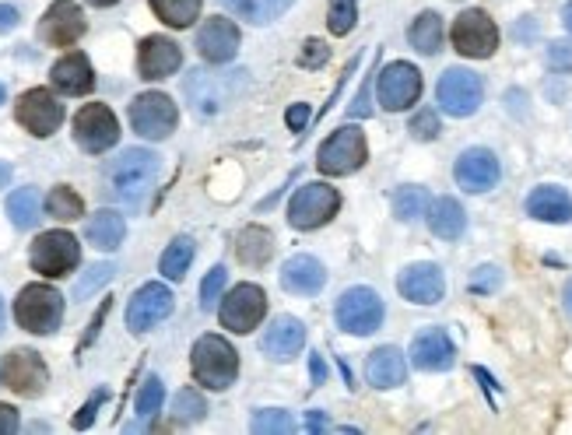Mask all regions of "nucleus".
<instances>
[{"label":"nucleus","mask_w":572,"mask_h":435,"mask_svg":"<svg viewBox=\"0 0 572 435\" xmlns=\"http://www.w3.org/2000/svg\"><path fill=\"white\" fill-rule=\"evenodd\" d=\"M158 179V155L148 148H127L109 162L106 193L127 207H137Z\"/></svg>","instance_id":"obj_1"},{"label":"nucleus","mask_w":572,"mask_h":435,"mask_svg":"<svg viewBox=\"0 0 572 435\" xmlns=\"http://www.w3.org/2000/svg\"><path fill=\"white\" fill-rule=\"evenodd\" d=\"M190 369L194 379L208 390H229L239 376V355L225 337L204 334L197 337L194 351H190Z\"/></svg>","instance_id":"obj_2"},{"label":"nucleus","mask_w":572,"mask_h":435,"mask_svg":"<svg viewBox=\"0 0 572 435\" xmlns=\"http://www.w3.org/2000/svg\"><path fill=\"white\" fill-rule=\"evenodd\" d=\"M15 320L29 334H57L64 320V295L50 285H25L15 299Z\"/></svg>","instance_id":"obj_3"},{"label":"nucleus","mask_w":572,"mask_h":435,"mask_svg":"<svg viewBox=\"0 0 572 435\" xmlns=\"http://www.w3.org/2000/svg\"><path fill=\"white\" fill-rule=\"evenodd\" d=\"M341 211V193L327 183H306L288 200V225L299 232H313L327 225Z\"/></svg>","instance_id":"obj_4"},{"label":"nucleus","mask_w":572,"mask_h":435,"mask_svg":"<svg viewBox=\"0 0 572 435\" xmlns=\"http://www.w3.org/2000/svg\"><path fill=\"white\" fill-rule=\"evenodd\" d=\"M365 158H369V144L365 134L358 127H337L327 141L320 144V155H316V169L323 176H348V172L362 169Z\"/></svg>","instance_id":"obj_5"},{"label":"nucleus","mask_w":572,"mask_h":435,"mask_svg":"<svg viewBox=\"0 0 572 435\" xmlns=\"http://www.w3.org/2000/svg\"><path fill=\"white\" fill-rule=\"evenodd\" d=\"M436 102L443 113L457 116V120H467V116L478 113L481 102H485V81L474 71H467V67H450L436 85Z\"/></svg>","instance_id":"obj_6"},{"label":"nucleus","mask_w":572,"mask_h":435,"mask_svg":"<svg viewBox=\"0 0 572 435\" xmlns=\"http://www.w3.org/2000/svg\"><path fill=\"white\" fill-rule=\"evenodd\" d=\"M337 327L344 334H355V337H369L383 327V299H379L372 288L355 285L337 299Z\"/></svg>","instance_id":"obj_7"},{"label":"nucleus","mask_w":572,"mask_h":435,"mask_svg":"<svg viewBox=\"0 0 572 435\" xmlns=\"http://www.w3.org/2000/svg\"><path fill=\"white\" fill-rule=\"evenodd\" d=\"M450 39H453V50L471 60H488L499 50V29H495V22L481 8L460 11L450 29Z\"/></svg>","instance_id":"obj_8"},{"label":"nucleus","mask_w":572,"mask_h":435,"mask_svg":"<svg viewBox=\"0 0 572 435\" xmlns=\"http://www.w3.org/2000/svg\"><path fill=\"white\" fill-rule=\"evenodd\" d=\"M29 260L32 271L43 274V278H64V274H71L81 264V246L71 232H43L32 243Z\"/></svg>","instance_id":"obj_9"},{"label":"nucleus","mask_w":572,"mask_h":435,"mask_svg":"<svg viewBox=\"0 0 572 435\" xmlns=\"http://www.w3.org/2000/svg\"><path fill=\"white\" fill-rule=\"evenodd\" d=\"M376 95L383 109L404 113V109H411L422 99V71L415 64H408V60H394V64H387L379 71Z\"/></svg>","instance_id":"obj_10"},{"label":"nucleus","mask_w":572,"mask_h":435,"mask_svg":"<svg viewBox=\"0 0 572 435\" xmlns=\"http://www.w3.org/2000/svg\"><path fill=\"white\" fill-rule=\"evenodd\" d=\"M176 123H179V113L169 95L144 92L130 102V127H134L144 141H165V137H172Z\"/></svg>","instance_id":"obj_11"},{"label":"nucleus","mask_w":572,"mask_h":435,"mask_svg":"<svg viewBox=\"0 0 572 435\" xmlns=\"http://www.w3.org/2000/svg\"><path fill=\"white\" fill-rule=\"evenodd\" d=\"M74 141L88 155H102L120 141V123H116L113 109L102 102H88L85 109H78L74 116Z\"/></svg>","instance_id":"obj_12"},{"label":"nucleus","mask_w":572,"mask_h":435,"mask_svg":"<svg viewBox=\"0 0 572 435\" xmlns=\"http://www.w3.org/2000/svg\"><path fill=\"white\" fill-rule=\"evenodd\" d=\"M0 383L15 390L18 397H39L50 383V369H46L43 355H36L32 348H15L0 362Z\"/></svg>","instance_id":"obj_13"},{"label":"nucleus","mask_w":572,"mask_h":435,"mask_svg":"<svg viewBox=\"0 0 572 435\" xmlns=\"http://www.w3.org/2000/svg\"><path fill=\"white\" fill-rule=\"evenodd\" d=\"M267 316V295L260 285H236L222 299L218 320L232 334H250L253 327H260V320Z\"/></svg>","instance_id":"obj_14"},{"label":"nucleus","mask_w":572,"mask_h":435,"mask_svg":"<svg viewBox=\"0 0 572 435\" xmlns=\"http://www.w3.org/2000/svg\"><path fill=\"white\" fill-rule=\"evenodd\" d=\"M15 120L29 130L32 137H50L60 130L64 123V102H57V95L46 92V88H29V92L18 99Z\"/></svg>","instance_id":"obj_15"},{"label":"nucleus","mask_w":572,"mask_h":435,"mask_svg":"<svg viewBox=\"0 0 572 435\" xmlns=\"http://www.w3.org/2000/svg\"><path fill=\"white\" fill-rule=\"evenodd\" d=\"M85 29H88V22H85V15H81V8L74 4V0H53L36 32L46 46L64 50V46L78 43V39L85 36Z\"/></svg>","instance_id":"obj_16"},{"label":"nucleus","mask_w":572,"mask_h":435,"mask_svg":"<svg viewBox=\"0 0 572 435\" xmlns=\"http://www.w3.org/2000/svg\"><path fill=\"white\" fill-rule=\"evenodd\" d=\"M453 176H457V186L467 193H488L502 176V165L495 158V151L488 148H467L460 151L457 165H453Z\"/></svg>","instance_id":"obj_17"},{"label":"nucleus","mask_w":572,"mask_h":435,"mask_svg":"<svg viewBox=\"0 0 572 435\" xmlns=\"http://www.w3.org/2000/svg\"><path fill=\"white\" fill-rule=\"evenodd\" d=\"M172 313V292L158 281H148L144 288H137L134 299L127 306V327L134 334H144V330L158 327L165 316Z\"/></svg>","instance_id":"obj_18"},{"label":"nucleus","mask_w":572,"mask_h":435,"mask_svg":"<svg viewBox=\"0 0 572 435\" xmlns=\"http://www.w3.org/2000/svg\"><path fill=\"white\" fill-rule=\"evenodd\" d=\"M397 292L415 306H436L446 295V274L439 264H411L397 278Z\"/></svg>","instance_id":"obj_19"},{"label":"nucleus","mask_w":572,"mask_h":435,"mask_svg":"<svg viewBox=\"0 0 572 435\" xmlns=\"http://www.w3.org/2000/svg\"><path fill=\"white\" fill-rule=\"evenodd\" d=\"M183 67V50L169 36H148L137 46V71L144 81H162Z\"/></svg>","instance_id":"obj_20"},{"label":"nucleus","mask_w":572,"mask_h":435,"mask_svg":"<svg viewBox=\"0 0 572 435\" xmlns=\"http://www.w3.org/2000/svg\"><path fill=\"white\" fill-rule=\"evenodd\" d=\"M302 344H306V323L295 320V316H278L260 337V351L274 362H292L302 351Z\"/></svg>","instance_id":"obj_21"},{"label":"nucleus","mask_w":572,"mask_h":435,"mask_svg":"<svg viewBox=\"0 0 572 435\" xmlns=\"http://www.w3.org/2000/svg\"><path fill=\"white\" fill-rule=\"evenodd\" d=\"M411 362L422 372H446L457 362V348H453L450 334L439 327H429L411 341Z\"/></svg>","instance_id":"obj_22"},{"label":"nucleus","mask_w":572,"mask_h":435,"mask_svg":"<svg viewBox=\"0 0 572 435\" xmlns=\"http://www.w3.org/2000/svg\"><path fill=\"white\" fill-rule=\"evenodd\" d=\"M197 50L211 64H229L239 53V29L229 18H208L197 32Z\"/></svg>","instance_id":"obj_23"},{"label":"nucleus","mask_w":572,"mask_h":435,"mask_svg":"<svg viewBox=\"0 0 572 435\" xmlns=\"http://www.w3.org/2000/svg\"><path fill=\"white\" fill-rule=\"evenodd\" d=\"M527 214L534 222H548V225H569L572 222V197L562 186H537L527 193Z\"/></svg>","instance_id":"obj_24"},{"label":"nucleus","mask_w":572,"mask_h":435,"mask_svg":"<svg viewBox=\"0 0 572 435\" xmlns=\"http://www.w3.org/2000/svg\"><path fill=\"white\" fill-rule=\"evenodd\" d=\"M50 81L57 92L64 95H88L95 88V74H92V64L81 50H71L53 64L50 71Z\"/></svg>","instance_id":"obj_25"},{"label":"nucleus","mask_w":572,"mask_h":435,"mask_svg":"<svg viewBox=\"0 0 572 435\" xmlns=\"http://www.w3.org/2000/svg\"><path fill=\"white\" fill-rule=\"evenodd\" d=\"M365 379H369L376 390H394L408 379V362H404V351L387 344V348H376L365 362Z\"/></svg>","instance_id":"obj_26"},{"label":"nucleus","mask_w":572,"mask_h":435,"mask_svg":"<svg viewBox=\"0 0 572 435\" xmlns=\"http://www.w3.org/2000/svg\"><path fill=\"white\" fill-rule=\"evenodd\" d=\"M281 285L292 295H316L327 285V271L316 257L299 253V257H288L285 267H281Z\"/></svg>","instance_id":"obj_27"},{"label":"nucleus","mask_w":572,"mask_h":435,"mask_svg":"<svg viewBox=\"0 0 572 435\" xmlns=\"http://www.w3.org/2000/svg\"><path fill=\"white\" fill-rule=\"evenodd\" d=\"M429 229H432V236H439V239H446V243H453V239H460L464 236V229H467V214H464V207H460V200L457 197H439V200H432L429 204Z\"/></svg>","instance_id":"obj_28"},{"label":"nucleus","mask_w":572,"mask_h":435,"mask_svg":"<svg viewBox=\"0 0 572 435\" xmlns=\"http://www.w3.org/2000/svg\"><path fill=\"white\" fill-rule=\"evenodd\" d=\"M123 236H127V222H123V214L116 211H99L92 214V222L85 225V239L102 253H113L120 250Z\"/></svg>","instance_id":"obj_29"},{"label":"nucleus","mask_w":572,"mask_h":435,"mask_svg":"<svg viewBox=\"0 0 572 435\" xmlns=\"http://www.w3.org/2000/svg\"><path fill=\"white\" fill-rule=\"evenodd\" d=\"M295 0H222V8L232 11L236 18L250 25H267L274 18H281L288 8H292Z\"/></svg>","instance_id":"obj_30"},{"label":"nucleus","mask_w":572,"mask_h":435,"mask_svg":"<svg viewBox=\"0 0 572 435\" xmlns=\"http://www.w3.org/2000/svg\"><path fill=\"white\" fill-rule=\"evenodd\" d=\"M236 253H239V260H243L246 267H264L267 260H271V253H274V236L264 229V225H246V229L239 232Z\"/></svg>","instance_id":"obj_31"},{"label":"nucleus","mask_w":572,"mask_h":435,"mask_svg":"<svg viewBox=\"0 0 572 435\" xmlns=\"http://www.w3.org/2000/svg\"><path fill=\"white\" fill-rule=\"evenodd\" d=\"M408 39L422 57H436L443 50V18L436 11H422V15L411 22Z\"/></svg>","instance_id":"obj_32"},{"label":"nucleus","mask_w":572,"mask_h":435,"mask_svg":"<svg viewBox=\"0 0 572 435\" xmlns=\"http://www.w3.org/2000/svg\"><path fill=\"white\" fill-rule=\"evenodd\" d=\"M39 207H43V197H39L36 186H22L8 197V218L15 229H36L39 222Z\"/></svg>","instance_id":"obj_33"},{"label":"nucleus","mask_w":572,"mask_h":435,"mask_svg":"<svg viewBox=\"0 0 572 435\" xmlns=\"http://www.w3.org/2000/svg\"><path fill=\"white\" fill-rule=\"evenodd\" d=\"M204 0H151V11L162 18L169 29H190L201 18Z\"/></svg>","instance_id":"obj_34"},{"label":"nucleus","mask_w":572,"mask_h":435,"mask_svg":"<svg viewBox=\"0 0 572 435\" xmlns=\"http://www.w3.org/2000/svg\"><path fill=\"white\" fill-rule=\"evenodd\" d=\"M190 264H194V239L179 236L165 246L162 260H158V271H162L169 281H183L186 271H190Z\"/></svg>","instance_id":"obj_35"},{"label":"nucleus","mask_w":572,"mask_h":435,"mask_svg":"<svg viewBox=\"0 0 572 435\" xmlns=\"http://www.w3.org/2000/svg\"><path fill=\"white\" fill-rule=\"evenodd\" d=\"M46 214L57 218V222H74V218L85 214V200L71 186H53L50 197H46Z\"/></svg>","instance_id":"obj_36"},{"label":"nucleus","mask_w":572,"mask_h":435,"mask_svg":"<svg viewBox=\"0 0 572 435\" xmlns=\"http://www.w3.org/2000/svg\"><path fill=\"white\" fill-rule=\"evenodd\" d=\"M429 211V190L425 186H401L394 193V214L401 222H418Z\"/></svg>","instance_id":"obj_37"},{"label":"nucleus","mask_w":572,"mask_h":435,"mask_svg":"<svg viewBox=\"0 0 572 435\" xmlns=\"http://www.w3.org/2000/svg\"><path fill=\"white\" fill-rule=\"evenodd\" d=\"M358 22V4L355 0H330V11H327V25L334 36H348Z\"/></svg>","instance_id":"obj_38"},{"label":"nucleus","mask_w":572,"mask_h":435,"mask_svg":"<svg viewBox=\"0 0 572 435\" xmlns=\"http://www.w3.org/2000/svg\"><path fill=\"white\" fill-rule=\"evenodd\" d=\"M172 414H176V421H201L208 414V404L197 390H179L172 397Z\"/></svg>","instance_id":"obj_39"},{"label":"nucleus","mask_w":572,"mask_h":435,"mask_svg":"<svg viewBox=\"0 0 572 435\" xmlns=\"http://www.w3.org/2000/svg\"><path fill=\"white\" fill-rule=\"evenodd\" d=\"M253 432H281V435H288V432H295V421H292V414L264 407V411L253 414Z\"/></svg>","instance_id":"obj_40"},{"label":"nucleus","mask_w":572,"mask_h":435,"mask_svg":"<svg viewBox=\"0 0 572 435\" xmlns=\"http://www.w3.org/2000/svg\"><path fill=\"white\" fill-rule=\"evenodd\" d=\"M162 397H165V390H162V379L158 376H148L144 379V386H141V393H137V414L141 418H151V414L162 407Z\"/></svg>","instance_id":"obj_41"},{"label":"nucleus","mask_w":572,"mask_h":435,"mask_svg":"<svg viewBox=\"0 0 572 435\" xmlns=\"http://www.w3.org/2000/svg\"><path fill=\"white\" fill-rule=\"evenodd\" d=\"M113 274H116V264H95L92 271L78 281V288H74V299H88L92 292H99L106 281H113Z\"/></svg>","instance_id":"obj_42"},{"label":"nucleus","mask_w":572,"mask_h":435,"mask_svg":"<svg viewBox=\"0 0 572 435\" xmlns=\"http://www.w3.org/2000/svg\"><path fill=\"white\" fill-rule=\"evenodd\" d=\"M225 281H229V271H225V267H211L208 278H204V285H201V309H204V313H211V309H215V299L222 295Z\"/></svg>","instance_id":"obj_43"},{"label":"nucleus","mask_w":572,"mask_h":435,"mask_svg":"<svg viewBox=\"0 0 572 435\" xmlns=\"http://www.w3.org/2000/svg\"><path fill=\"white\" fill-rule=\"evenodd\" d=\"M330 60V46L323 43V39H306L299 50V67H306V71H316V67H323Z\"/></svg>","instance_id":"obj_44"},{"label":"nucleus","mask_w":572,"mask_h":435,"mask_svg":"<svg viewBox=\"0 0 572 435\" xmlns=\"http://www.w3.org/2000/svg\"><path fill=\"white\" fill-rule=\"evenodd\" d=\"M411 137H415V141H436L439 137V116L432 113V109H422V113L415 116V120H411Z\"/></svg>","instance_id":"obj_45"},{"label":"nucleus","mask_w":572,"mask_h":435,"mask_svg":"<svg viewBox=\"0 0 572 435\" xmlns=\"http://www.w3.org/2000/svg\"><path fill=\"white\" fill-rule=\"evenodd\" d=\"M502 285V271L499 267H492V264H485V267H478V271H474V278H471V292L474 295H488V292H495V288Z\"/></svg>","instance_id":"obj_46"},{"label":"nucleus","mask_w":572,"mask_h":435,"mask_svg":"<svg viewBox=\"0 0 572 435\" xmlns=\"http://www.w3.org/2000/svg\"><path fill=\"white\" fill-rule=\"evenodd\" d=\"M102 400H106V390H95L92 397L85 400V407H81L78 414H74V428H88L95 421V414H99Z\"/></svg>","instance_id":"obj_47"},{"label":"nucleus","mask_w":572,"mask_h":435,"mask_svg":"<svg viewBox=\"0 0 572 435\" xmlns=\"http://www.w3.org/2000/svg\"><path fill=\"white\" fill-rule=\"evenodd\" d=\"M548 64L555 67V71L569 74L572 71V46L569 43H551L548 46Z\"/></svg>","instance_id":"obj_48"},{"label":"nucleus","mask_w":572,"mask_h":435,"mask_svg":"<svg viewBox=\"0 0 572 435\" xmlns=\"http://www.w3.org/2000/svg\"><path fill=\"white\" fill-rule=\"evenodd\" d=\"M109 309H113V302H109V299H102V306H99V313H95V320H92V327H88V334H85V337H81V344H78V351H85V348H88V344H92V341H95V337H99V327H102V323H106V316H109Z\"/></svg>","instance_id":"obj_49"},{"label":"nucleus","mask_w":572,"mask_h":435,"mask_svg":"<svg viewBox=\"0 0 572 435\" xmlns=\"http://www.w3.org/2000/svg\"><path fill=\"white\" fill-rule=\"evenodd\" d=\"M309 120H313V113H309L306 102H299V106H292V109H288V113H285V123H288V127H292V130H306V127H309Z\"/></svg>","instance_id":"obj_50"},{"label":"nucleus","mask_w":572,"mask_h":435,"mask_svg":"<svg viewBox=\"0 0 572 435\" xmlns=\"http://www.w3.org/2000/svg\"><path fill=\"white\" fill-rule=\"evenodd\" d=\"M18 411L11 404H0V435H11V432H18Z\"/></svg>","instance_id":"obj_51"},{"label":"nucleus","mask_w":572,"mask_h":435,"mask_svg":"<svg viewBox=\"0 0 572 435\" xmlns=\"http://www.w3.org/2000/svg\"><path fill=\"white\" fill-rule=\"evenodd\" d=\"M18 22H22V15H18L15 4H0V36L11 29H18Z\"/></svg>","instance_id":"obj_52"},{"label":"nucleus","mask_w":572,"mask_h":435,"mask_svg":"<svg viewBox=\"0 0 572 435\" xmlns=\"http://www.w3.org/2000/svg\"><path fill=\"white\" fill-rule=\"evenodd\" d=\"M348 113H351V120H355V116H358V120H365V116H372V106H369V85H362V92H358V99L351 102V109H348Z\"/></svg>","instance_id":"obj_53"},{"label":"nucleus","mask_w":572,"mask_h":435,"mask_svg":"<svg viewBox=\"0 0 572 435\" xmlns=\"http://www.w3.org/2000/svg\"><path fill=\"white\" fill-rule=\"evenodd\" d=\"M309 372H313V386H323V383H327V365H323L320 355L309 358Z\"/></svg>","instance_id":"obj_54"},{"label":"nucleus","mask_w":572,"mask_h":435,"mask_svg":"<svg viewBox=\"0 0 572 435\" xmlns=\"http://www.w3.org/2000/svg\"><path fill=\"white\" fill-rule=\"evenodd\" d=\"M327 428V421H323L320 411H309V432H323Z\"/></svg>","instance_id":"obj_55"},{"label":"nucleus","mask_w":572,"mask_h":435,"mask_svg":"<svg viewBox=\"0 0 572 435\" xmlns=\"http://www.w3.org/2000/svg\"><path fill=\"white\" fill-rule=\"evenodd\" d=\"M562 22H565V29H569V36H572V0L562 8Z\"/></svg>","instance_id":"obj_56"},{"label":"nucleus","mask_w":572,"mask_h":435,"mask_svg":"<svg viewBox=\"0 0 572 435\" xmlns=\"http://www.w3.org/2000/svg\"><path fill=\"white\" fill-rule=\"evenodd\" d=\"M8 179H11V165L0 162V186H8Z\"/></svg>","instance_id":"obj_57"},{"label":"nucleus","mask_w":572,"mask_h":435,"mask_svg":"<svg viewBox=\"0 0 572 435\" xmlns=\"http://www.w3.org/2000/svg\"><path fill=\"white\" fill-rule=\"evenodd\" d=\"M88 4H95V8H113V4H120V0H88Z\"/></svg>","instance_id":"obj_58"},{"label":"nucleus","mask_w":572,"mask_h":435,"mask_svg":"<svg viewBox=\"0 0 572 435\" xmlns=\"http://www.w3.org/2000/svg\"><path fill=\"white\" fill-rule=\"evenodd\" d=\"M565 309H569V316H572V281H569V292H565Z\"/></svg>","instance_id":"obj_59"},{"label":"nucleus","mask_w":572,"mask_h":435,"mask_svg":"<svg viewBox=\"0 0 572 435\" xmlns=\"http://www.w3.org/2000/svg\"><path fill=\"white\" fill-rule=\"evenodd\" d=\"M0 334H4V299H0Z\"/></svg>","instance_id":"obj_60"},{"label":"nucleus","mask_w":572,"mask_h":435,"mask_svg":"<svg viewBox=\"0 0 572 435\" xmlns=\"http://www.w3.org/2000/svg\"><path fill=\"white\" fill-rule=\"evenodd\" d=\"M4 99H8V92H4V85H0V102H4Z\"/></svg>","instance_id":"obj_61"}]
</instances>
